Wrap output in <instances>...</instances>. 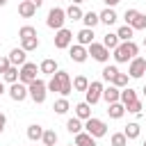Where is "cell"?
Here are the masks:
<instances>
[{"label": "cell", "instance_id": "cell-13", "mask_svg": "<svg viewBox=\"0 0 146 146\" xmlns=\"http://www.w3.org/2000/svg\"><path fill=\"white\" fill-rule=\"evenodd\" d=\"M9 98L16 100V103L25 100V98H27V84H23V82H14V84L9 87Z\"/></svg>", "mask_w": 146, "mask_h": 146}, {"label": "cell", "instance_id": "cell-39", "mask_svg": "<svg viewBox=\"0 0 146 146\" xmlns=\"http://www.w3.org/2000/svg\"><path fill=\"white\" fill-rule=\"evenodd\" d=\"M125 112H130V114H137V116H141V100L137 98V100L128 103V105H125Z\"/></svg>", "mask_w": 146, "mask_h": 146}, {"label": "cell", "instance_id": "cell-29", "mask_svg": "<svg viewBox=\"0 0 146 146\" xmlns=\"http://www.w3.org/2000/svg\"><path fill=\"white\" fill-rule=\"evenodd\" d=\"M82 128H84V125H82V121H80L78 116H73V119H68V121H66V130H68L71 135H78V132H82Z\"/></svg>", "mask_w": 146, "mask_h": 146}, {"label": "cell", "instance_id": "cell-18", "mask_svg": "<svg viewBox=\"0 0 146 146\" xmlns=\"http://www.w3.org/2000/svg\"><path fill=\"white\" fill-rule=\"evenodd\" d=\"M75 36H78V43H80V46H89V43H94V30H91V27H82Z\"/></svg>", "mask_w": 146, "mask_h": 146}, {"label": "cell", "instance_id": "cell-1", "mask_svg": "<svg viewBox=\"0 0 146 146\" xmlns=\"http://www.w3.org/2000/svg\"><path fill=\"white\" fill-rule=\"evenodd\" d=\"M112 52H114L112 57H114V62H116V64H125V62H130L132 57H137L139 46H137L135 41H121Z\"/></svg>", "mask_w": 146, "mask_h": 146}, {"label": "cell", "instance_id": "cell-33", "mask_svg": "<svg viewBox=\"0 0 146 146\" xmlns=\"http://www.w3.org/2000/svg\"><path fill=\"white\" fill-rule=\"evenodd\" d=\"M52 110H55L57 114H66V112L71 110V105H68V100H66V98H57V100H55V105H52Z\"/></svg>", "mask_w": 146, "mask_h": 146}, {"label": "cell", "instance_id": "cell-25", "mask_svg": "<svg viewBox=\"0 0 146 146\" xmlns=\"http://www.w3.org/2000/svg\"><path fill=\"white\" fill-rule=\"evenodd\" d=\"M82 23H84V27H96L98 23H100V18H98V14L96 11H87V14H82Z\"/></svg>", "mask_w": 146, "mask_h": 146}, {"label": "cell", "instance_id": "cell-28", "mask_svg": "<svg viewBox=\"0 0 146 146\" xmlns=\"http://www.w3.org/2000/svg\"><path fill=\"white\" fill-rule=\"evenodd\" d=\"M119 43H121V41H119V36H116V32H114V34H112V32H107V34L103 36V46H105L107 50H114Z\"/></svg>", "mask_w": 146, "mask_h": 146}, {"label": "cell", "instance_id": "cell-36", "mask_svg": "<svg viewBox=\"0 0 146 146\" xmlns=\"http://www.w3.org/2000/svg\"><path fill=\"white\" fill-rule=\"evenodd\" d=\"M123 135H125L128 139H137V137H139V123H128L125 130H123Z\"/></svg>", "mask_w": 146, "mask_h": 146}, {"label": "cell", "instance_id": "cell-22", "mask_svg": "<svg viewBox=\"0 0 146 146\" xmlns=\"http://www.w3.org/2000/svg\"><path fill=\"white\" fill-rule=\"evenodd\" d=\"M39 71H41V73H46V75H52V73H57L59 68H57V62L48 57V59H43V62L39 64Z\"/></svg>", "mask_w": 146, "mask_h": 146}, {"label": "cell", "instance_id": "cell-37", "mask_svg": "<svg viewBox=\"0 0 146 146\" xmlns=\"http://www.w3.org/2000/svg\"><path fill=\"white\" fill-rule=\"evenodd\" d=\"M110 144H112V146H128V137H125L123 132H114V135L110 137Z\"/></svg>", "mask_w": 146, "mask_h": 146}, {"label": "cell", "instance_id": "cell-50", "mask_svg": "<svg viewBox=\"0 0 146 146\" xmlns=\"http://www.w3.org/2000/svg\"><path fill=\"white\" fill-rule=\"evenodd\" d=\"M68 146H75V144H68Z\"/></svg>", "mask_w": 146, "mask_h": 146}, {"label": "cell", "instance_id": "cell-30", "mask_svg": "<svg viewBox=\"0 0 146 146\" xmlns=\"http://www.w3.org/2000/svg\"><path fill=\"white\" fill-rule=\"evenodd\" d=\"M43 137V128L39 125V123H32L30 128H27V139H32V141H39Z\"/></svg>", "mask_w": 146, "mask_h": 146}, {"label": "cell", "instance_id": "cell-35", "mask_svg": "<svg viewBox=\"0 0 146 146\" xmlns=\"http://www.w3.org/2000/svg\"><path fill=\"white\" fill-rule=\"evenodd\" d=\"M112 84L114 87H119V89H123V87H128V73H116L114 78H112Z\"/></svg>", "mask_w": 146, "mask_h": 146}, {"label": "cell", "instance_id": "cell-9", "mask_svg": "<svg viewBox=\"0 0 146 146\" xmlns=\"http://www.w3.org/2000/svg\"><path fill=\"white\" fill-rule=\"evenodd\" d=\"M87 52H89V55H91L96 62H100V64H105V62L110 59V50H107L103 43H96V41L87 46Z\"/></svg>", "mask_w": 146, "mask_h": 146}, {"label": "cell", "instance_id": "cell-34", "mask_svg": "<svg viewBox=\"0 0 146 146\" xmlns=\"http://www.w3.org/2000/svg\"><path fill=\"white\" fill-rule=\"evenodd\" d=\"M41 141H43V146H55L57 144V132L55 130H43Z\"/></svg>", "mask_w": 146, "mask_h": 146}, {"label": "cell", "instance_id": "cell-32", "mask_svg": "<svg viewBox=\"0 0 146 146\" xmlns=\"http://www.w3.org/2000/svg\"><path fill=\"white\" fill-rule=\"evenodd\" d=\"M87 87H89L87 75H75V78H73V89H75V91H87Z\"/></svg>", "mask_w": 146, "mask_h": 146}, {"label": "cell", "instance_id": "cell-15", "mask_svg": "<svg viewBox=\"0 0 146 146\" xmlns=\"http://www.w3.org/2000/svg\"><path fill=\"white\" fill-rule=\"evenodd\" d=\"M119 96H121V89H119V87H114V84L103 87V100H105L107 105H110V103H116Z\"/></svg>", "mask_w": 146, "mask_h": 146}, {"label": "cell", "instance_id": "cell-40", "mask_svg": "<svg viewBox=\"0 0 146 146\" xmlns=\"http://www.w3.org/2000/svg\"><path fill=\"white\" fill-rule=\"evenodd\" d=\"M18 36L25 39V36H39V34H36V30H34L32 25H23V27L18 30Z\"/></svg>", "mask_w": 146, "mask_h": 146}, {"label": "cell", "instance_id": "cell-44", "mask_svg": "<svg viewBox=\"0 0 146 146\" xmlns=\"http://www.w3.org/2000/svg\"><path fill=\"white\" fill-rule=\"evenodd\" d=\"M30 2H32V5H34V7H36V9H39V7H41V5H43V0H30Z\"/></svg>", "mask_w": 146, "mask_h": 146}, {"label": "cell", "instance_id": "cell-12", "mask_svg": "<svg viewBox=\"0 0 146 146\" xmlns=\"http://www.w3.org/2000/svg\"><path fill=\"white\" fill-rule=\"evenodd\" d=\"M68 57H71L73 62H78V64L87 62V57H89V52H87V46H80V43H71V46H68Z\"/></svg>", "mask_w": 146, "mask_h": 146}, {"label": "cell", "instance_id": "cell-5", "mask_svg": "<svg viewBox=\"0 0 146 146\" xmlns=\"http://www.w3.org/2000/svg\"><path fill=\"white\" fill-rule=\"evenodd\" d=\"M64 23H66V11H64L62 7H52V9L48 11L46 25H48L50 30H59V27H64Z\"/></svg>", "mask_w": 146, "mask_h": 146}, {"label": "cell", "instance_id": "cell-24", "mask_svg": "<svg viewBox=\"0 0 146 146\" xmlns=\"http://www.w3.org/2000/svg\"><path fill=\"white\" fill-rule=\"evenodd\" d=\"M66 11V21H82V9H80V5H71L68 9H64Z\"/></svg>", "mask_w": 146, "mask_h": 146}, {"label": "cell", "instance_id": "cell-42", "mask_svg": "<svg viewBox=\"0 0 146 146\" xmlns=\"http://www.w3.org/2000/svg\"><path fill=\"white\" fill-rule=\"evenodd\" d=\"M5 125H7V116H5L2 112H0V132L5 130Z\"/></svg>", "mask_w": 146, "mask_h": 146}, {"label": "cell", "instance_id": "cell-6", "mask_svg": "<svg viewBox=\"0 0 146 146\" xmlns=\"http://www.w3.org/2000/svg\"><path fill=\"white\" fill-rule=\"evenodd\" d=\"M36 64L34 62H25L21 68H18V82H23V84H30V82H34L36 80Z\"/></svg>", "mask_w": 146, "mask_h": 146}, {"label": "cell", "instance_id": "cell-41", "mask_svg": "<svg viewBox=\"0 0 146 146\" xmlns=\"http://www.w3.org/2000/svg\"><path fill=\"white\" fill-rule=\"evenodd\" d=\"M11 66V62H9V57H0V73H5L7 68Z\"/></svg>", "mask_w": 146, "mask_h": 146}, {"label": "cell", "instance_id": "cell-7", "mask_svg": "<svg viewBox=\"0 0 146 146\" xmlns=\"http://www.w3.org/2000/svg\"><path fill=\"white\" fill-rule=\"evenodd\" d=\"M71 43H73V32L71 30H66V27L55 30V48L57 50H66Z\"/></svg>", "mask_w": 146, "mask_h": 146}, {"label": "cell", "instance_id": "cell-23", "mask_svg": "<svg viewBox=\"0 0 146 146\" xmlns=\"http://www.w3.org/2000/svg\"><path fill=\"white\" fill-rule=\"evenodd\" d=\"M21 48H23L25 52L36 50V48H39V36H25V39H21Z\"/></svg>", "mask_w": 146, "mask_h": 146}, {"label": "cell", "instance_id": "cell-31", "mask_svg": "<svg viewBox=\"0 0 146 146\" xmlns=\"http://www.w3.org/2000/svg\"><path fill=\"white\" fill-rule=\"evenodd\" d=\"M2 78H5V82H9V84L18 82V66H9V68L2 73Z\"/></svg>", "mask_w": 146, "mask_h": 146}, {"label": "cell", "instance_id": "cell-27", "mask_svg": "<svg viewBox=\"0 0 146 146\" xmlns=\"http://www.w3.org/2000/svg\"><path fill=\"white\" fill-rule=\"evenodd\" d=\"M132 34H135V30H132L130 25H121V27L116 30L119 41H132Z\"/></svg>", "mask_w": 146, "mask_h": 146}, {"label": "cell", "instance_id": "cell-43", "mask_svg": "<svg viewBox=\"0 0 146 146\" xmlns=\"http://www.w3.org/2000/svg\"><path fill=\"white\" fill-rule=\"evenodd\" d=\"M103 2H105V5H107V7H116V5H119V2H121V0H103Z\"/></svg>", "mask_w": 146, "mask_h": 146}, {"label": "cell", "instance_id": "cell-38", "mask_svg": "<svg viewBox=\"0 0 146 146\" xmlns=\"http://www.w3.org/2000/svg\"><path fill=\"white\" fill-rule=\"evenodd\" d=\"M116 73H119V68H116V66H105V68L100 71V78H103L105 82H112V78H114Z\"/></svg>", "mask_w": 146, "mask_h": 146}, {"label": "cell", "instance_id": "cell-19", "mask_svg": "<svg viewBox=\"0 0 146 146\" xmlns=\"http://www.w3.org/2000/svg\"><path fill=\"white\" fill-rule=\"evenodd\" d=\"M18 14H21L23 18H32V16L36 14V7H34L30 0H23V2L18 5Z\"/></svg>", "mask_w": 146, "mask_h": 146}, {"label": "cell", "instance_id": "cell-20", "mask_svg": "<svg viewBox=\"0 0 146 146\" xmlns=\"http://www.w3.org/2000/svg\"><path fill=\"white\" fill-rule=\"evenodd\" d=\"M75 116L80 119V121H87L89 116H91V105L84 100V103H78L75 105Z\"/></svg>", "mask_w": 146, "mask_h": 146}, {"label": "cell", "instance_id": "cell-51", "mask_svg": "<svg viewBox=\"0 0 146 146\" xmlns=\"http://www.w3.org/2000/svg\"><path fill=\"white\" fill-rule=\"evenodd\" d=\"M144 146H146V141H144Z\"/></svg>", "mask_w": 146, "mask_h": 146}, {"label": "cell", "instance_id": "cell-21", "mask_svg": "<svg viewBox=\"0 0 146 146\" xmlns=\"http://www.w3.org/2000/svg\"><path fill=\"white\" fill-rule=\"evenodd\" d=\"M75 146H98L96 137H91L89 132H78L75 135Z\"/></svg>", "mask_w": 146, "mask_h": 146}, {"label": "cell", "instance_id": "cell-26", "mask_svg": "<svg viewBox=\"0 0 146 146\" xmlns=\"http://www.w3.org/2000/svg\"><path fill=\"white\" fill-rule=\"evenodd\" d=\"M119 100H121L123 105H128V103L137 100V91H135V89H130V87H123V89H121V96H119Z\"/></svg>", "mask_w": 146, "mask_h": 146}, {"label": "cell", "instance_id": "cell-46", "mask_svg": "<svg viewBox=\"0 0 146 146\" xmlns=\"http://www.w3.org/2000/svg\"><path fill=\"white\" fill-rule=\"evenodd\" d=\"M2 94H5V84L0 82V96H2Z\"/></svg>", "mask_w": 146, "mask_h": 146}, {"label": "cell", "instance_id": "cell-2", "mask_svg": "<svg viewBox=\"0 0 146 146\" xmlns=\"http://www.w3.org/2000/svg\"><path fill=\"white\" fill-rule=\"evenodd\" d=\"M46 94H48V87H46V82L43 80H34V82H30L27 84V96L36 103V105H41L43 100H46Z\"/></svg>", "mask_w": 146, "mask_h": 146}, {"label": "cell", "instance_id": "cell-49", "mask_svg": "<svg viewBox=\"0 0 146 146\" xmlns=\"http://www.w3.org/2000/svg\"><path fill=\"white\" fill-rule=\"evenodd\" d=\"M144 46H146V36H144Z\"/></svg>", "mask_w": 146, "mask_h": 146}, {"label": "cell", "instance_id": "cell-3", "mask_svg": "<svg viewBox=\"0 0 146 146\" xmlns=\"http://www.w3.org/2000/svg\"><path fill=\"white\" fill-rule=\"evenodd\" d=\"M84 132H89L91 137H105L107 135V123L105 121H100V119H96V116H89L87 121H84Z\"/></svg>", "mask_w": 146, "mask_h": 146}, {"label": "cell", "instance_id": "cell-17", "mask_svg": "<svg viewBox=\"0 0 146 146\" xmlns=\"http://www.w3.org/2000/svg\"><path fill=\"white\" fill-rule=\"evenodd\" d=\"M107 114H110V119H121V116L125 114V105H123L121 100L110 103V105H107Z\"/></svg>", "mask_w": 146, "mask_h": 146}, {"label": "cell", "instance_id": "cell-47", "mask_svg": "<svg viewBox=\"0 0 146 146\" xmlns=\"http://www.w3.org/2000/svg\"><path fill=\"white\" fill-rule=\"evenodd\" d=\"M7 2H9V0H0V7H5V5H7Z\"/></svg>", "mask_w": 146, "mask_h": 146}, {"label": "cell", "instance_id": "cell-4", "mask_svg": "<svg viewBox=\"0 0 146 146\" xmlns=\"http://www.w3.org/2000/svg\"><path fill=\"white\" fill-rule=\"evenodd\" d=\"M123 18H125V25H130L132 30H146V14L137 9H125Z\"/></svg>", "mask_w": 146, "mask_h": 146}, {"label": "cell", "instance_id": "cell-14", "mask_svg": "<svg viewBox=\"0 0 146 146\" xmlns=\"http://www.w3.org/2000/svg\"><path fill=\"white\" fill-rule=\"evenodd\" d=\"M7 57H9L11 66H23V64L27 62V52H25L23 48H14V50H11V52H9Z\"/></svg>", "mask_w": 146, "mask_h": 146}, {"label": "cell", "instance_id": "cell-8", "mask_svg": "<svg viewBox=\"0 0 146 146\" xmlns=\"http://www.w3.org/2000/svg\"><path fill=\"white\" fill-rule=\"evenodd\" d=\"M103 98V82H89V87H87V91H84V100L89 103V105H96L98 100Z\"/></svg>", "mask_w": 146, "mask_h": 146}, {"label": "cell", "instance_id": "cell-11", "mask_svg": "<svg viewBox=\"0 0 146 146\" xmlns=\"http://www.w3.org/2000/svg\"><path fill=\"white\" fill-rule=\"evenodd\" d=\"M146 73V59L144 57H132L128 66V78H141Z\"/></svg>", "mask_w": 146, "mask_h": 146}, {"label": "cell", "instance_id": "cell-16", "mask_svg": "<svg viewBox=\"0 0 146 146\" xmlns=\"http://www.w3.org/2000/svg\"><path fill=\"white\" fill-rule=\"evenodd\" d=\"M98 18H100V23H103V25H114L119 16H116L114 7H105V9H103V11L98 14Z\"/></svg>", "mask_w": 146, "mask_h": 146}, {"label": "cell", "instance_id": "cell-45", "mask_svg": "<svg viewBox=\"0 0 146 146\" xmlns=\"http://www.w3.org/2000/svg\"><path fill=\"white\" fill-rule=\"evenodd\" d=\"M71 2H73V5H82L84 0H71Z\"/></svg>", "mask_w": 146, "mask_h": 146}, {"label": "cell", "instance_id": "cell-48", "mask_svg": "<svg viewBox=\"0 0 146 146\" xmlns=\"http://www.w3.org/2000/svg\"><path fill=\"white\" fill-rule=\"evenodd\" d=\"M141 91H144V96H146V84H144V89H141Z\"/></svg>", "mask_w": 146, "mask_h": 146}, {"label": "cell", "instance_id": "cell-10", "mask_svg": "<svg viewBox=\"0 0 146 146\" xmlns=\"http://www.w3.org/2000/svg\"><path fill=\"white\" fill-rule=\"evenodd\" d=\"M55 78H57V82H59V94L66 98V96L73 91V80H71V75H68L66 71H57Z\"/></svg>", "mask_w": 146, "mask_h": 146}]
</instances>
